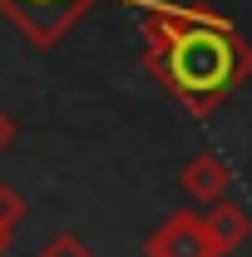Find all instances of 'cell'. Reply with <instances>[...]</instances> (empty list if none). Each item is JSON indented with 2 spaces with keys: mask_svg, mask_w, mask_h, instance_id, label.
Segmentation results:
<instances>
[{
  "mask_svg": "<svg viewBox=\"0 0 252 257\" xmlns=\"http://www.w3.org/2000/svg\"><path fill=\"white\" fill-rule=\"evenodd\" d=\"M144 10V64L193 119H213L227 94L252 74V45L208 5L129 0Z\"/></svg>",
  "mask_w": 252,
  "mask_h": 257,
  "instance_id": "obj_1",
  "label": "cell"
},
{
  "mask_svg": "<svg viewBox=\"0 0 252 257\" xmlns=\"http://www.w3.org/2000/svg\"><path fill=\"white\" fill-rule=\"evenodd\" d=\"M94 0H0V15L25 35L35 50H50V45H60L64 35L74 30V20Z\"/></svg>",
  "mask_w": 252,
  "mask_h": 257,
  "instance_id": "obj_2",
  "label": "cell"
},
{
  "mask_svg": "<svg viewBox=\"0 0 252 257\" xmlns=\"http://www.w3.org/2000/svg\"><path fill=\"white\" fill-rule=\"evenodd\" d=\"M144 257H222V252H218V242H213V232H208V213L178 208V213H168L149 232Z\"/></svg>",
  "mask_w": 252,
  "mask_h": 257,
  "instance_id": "obj_3",
  "label": "cell"
},
{
  "mask_svg": "<svg viewBox=\"0 0 252 257\" xmlns=\"http://www.w3.org/2000/svg\"><path fill=\"white\" fill-rule=\"evenodd\" d=\"M183 193H188L193 203H222L227 193H232V168L218 159V154H193L188 159V168H183Z\"/></svg>",
  "mask_w": 252,
  "mask_h": 257,
  "instance_id": "obj_4",
  "label": "cell"
},
{
  "mask_svg": "<svg viewBox=\"0 0 252 257\" xmlns=\"http://www.w3.org/2000/svg\"><path fill=\"white\" fill-rule=\"evenodd\" d=\"M208 232H213V242H218V252H237L242 242L252 237V218H247V208H237L232 198H222V203H213L208 208Z\"/></svg>",
  "mask_w": 252,
  "mask_h": 257,
  "instance_id": "obj_5",
  "label": "cell"
},
{
  "mask_svg": "<svg viewBox=\"0 0 252 257\" xmlns=\"http://www.w3.org/2000/svg\"><path fill=\"white\" fill-rule=\"evenodd\" d=\"M20 223H25V198H20V188L0 183V227H5V232H15Z\"/></svg>",
  "mask_w": 252,
  "mask_h": 257,
  "instance_id": "obj_6",
  "label": "cell"
},
{
  "mask_svg": "<svg viewBox=\"0 0 252 257\" xmlns=\"http://www.w3.org/2000/svg\"><path fill=\"white\" fill-rule=\"evenodd\" d=\"M35 257H94V252H89V247H84L74 232H60V237H50V242H45Z\"/></svg>",
  "mask_w": 252,
  "mask_h": 257,
  "instance_id": "obj_7",
  "label": "cell"
},
{
  "mask_svg": "<svg viewBox=\"0 0 252 257\" xmlns=\"http://www.w3.org/2000/svg\"><path fill=\"white\" fill-rule=\"evenodd\" d=\"M10 139H15V124H10V114H5V109H0V154H5V149H10Z\"/></svg>",
  "mask_w": 252,
  "mask_h": 257,
  "instance_id": "obj_8",
  "label": "cell"
},
{
  "mask_svg": "<svg viewBox=\"0 0 252 257\" xmlns=\"http://www.w3.org/2000/svg\"><path fill=\"white\" fill-rule=\"evenodd\" d=\"M5 247H10V232H5V227H0V257H5Z\"/></svg>",
  "mask_w": 252,
  "mask_h": 257,
  "instance_id": "obj_9",
  "label": "cell"
}]
</instances>
